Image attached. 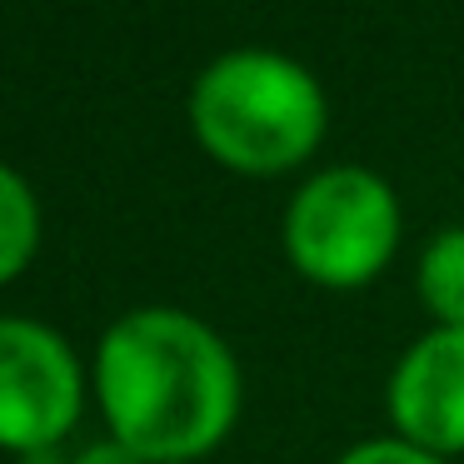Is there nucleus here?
I'll use <instances>...</instances> for the list:
<instances>
[{
	"label": "nucleus",
	"mask_w": 464,
	"mask_h": 464,
	"mask_svg": "<svg viewBox=\"0 0 464 464\" xmlns=\"http://www.w3.org/2000/svg\"><path fill=\"white\" fill-rule=\"evenodd\" d=\"M95 394L111 434L145 464L215 450L240 414V370L225 340L180 310H135L101 340Z\"/></svg>",
	"instance_id": "f257e3e1"
},
{
	"label": "nucleus",
	"mask_w": 464,
	"mask_h": 464,
	"mask_svg": "<svg viewBox=\"0 0 464 464\" xmlns=\"http://www.w3.org/2000/svg\"><path fill=\"white\" fill-rule=\"evenodd\" d=\"M190 125L220 165L280 175L324 135V95L310 71L275 51H230L190 91Z\"/></svg>",
	"instance_id": "f03ea898"
},
{
	"label": "nucleus",
	"mask_w": 464,
	"mask_h": 464,
	"mask_svg": "<svg viewBox=\"0 0 464 464\" xmlns=\"http://www.w3.org/2000/svg\"><path fill=\"white\" fill-rule=\"evenodd\" d=\"M400 240V205L390 185L360 165H334L300 185L285 210V255L330 290H354L390 265Z\"/></svg>",
	"instance_id": "7ed1b4c3"
},
{
	"label": "nucleus",
	"mask_w": 464,
	"mask_h": 464,
	"mask_svg": "<svg viewBox=\"0 0 464 464\" xmlns=\"http://www.w3.org/2000/svg\"><path fill=\"white\" fill-rule=\"evenodd\" d=\"M85 384L71 344L35 320H0V450L41 454L71 434Z\"/></svg>",
	"instance_id": "20e7f679"
},
{
	"label": "nucleus",
	"mask_w": 464,
	"mask_h": 464,
	"mask_svg": "<svg viewBox=\"0 0 464 464\" xmlns=\"http://www.w3.org/2000/svg\"><path fill=\"white\" fill-rule=\"evenodd\" d=\"M390 420L400 440L430 454L464 450V330L440 324L404 350L390 380Z\"/></svg>",
	"instance_id": "39448f33"
},
{
	"label": "nucleus",
	"mask_w": 464,
	"mask_h": 464,
	"mask_svg": "<svg viewBox=\"0 0 464 464\" xmlns=\"http://www.w3.org/2000/svg\"><path fill=\"white\" fill-rule=\"evenodd\" d=\"M420 295L430 314L450 330H464V230H444L420 260Z\"/></svg>",
	"instance_id": "423d86ee"
},
{
	"label": "nucleus",
	"mask_w": 464,
	"mask_h": 464,
	"mask_svg": "<svg viewBox=\"0 0 464 464\" xmlns=\"http://www.w3.org/2000/svg\"><path fill=\"white\" fill-rule=\"evenodd\" d=\"M35 240H41V210L35 195L11 165H0V285L31 265Z\"/></svg>",
	"instance_id": "0eeeda50"
},
{
	"label": "nucleus",
	"mask_w": 464,
	"mask_h": 464,
	"mask_svg": "<svg viewBox=\"0 0 464 464\" xmlns=\"http://www.w3.org/2000/svg\"><path fill=\"white\" fill-rule=\"evenodd\" d=\"M340 464H444V459L420 450V444H410V440H364Z\"/></svg>",
	"instance_id": "6e6552de"
},
{
	"label": "nucleus",
	"mask_w": 464,
	"mask_h": 464,
	"mask_svg": "<svg viewBox=\"0 0 464 464\" xmlns=\"http://www.w3.org/2000/svg\"><path fill=\"white\" fill-rule=\"evenodd\" d=\"M71 464H145L140 454H130L121 440H101V444H85Z\"/></svg>",
	"instance_id": "1a4fd4ad"
}]
</instances>
